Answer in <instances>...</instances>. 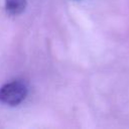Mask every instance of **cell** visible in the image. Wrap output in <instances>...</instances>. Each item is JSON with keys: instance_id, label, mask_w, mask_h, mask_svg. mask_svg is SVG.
<instances>
[{"instance_id": "obj_1", "label": "cell", "mask_w": 129, "mask_h": 129, "mask_svg": "<svg viewBox=\"0 0 129 129\" xmlns=\"http://www.w3.org/2000/svg\"><path fill=\"white\" fill-rule=\"evenodd\" d=\"M27 95V87L21 81H13L0 88V103L8 106L19 105Z\"/></svg>"}, {"instance_id": "obj_2", "label": "cell", "mask_w": 129, "mask_h": 129, "mask_svg": "<svg viewBox=\"0 0 129 129\" xmlns=\"http://www.w3.org/2000/svg\"><path fill=\"white\" fill-rule=\"evenodd\" d=\"M26 0H5V8L8 14L18 15L25 10Z\"/></svg>"}]
</instances>
